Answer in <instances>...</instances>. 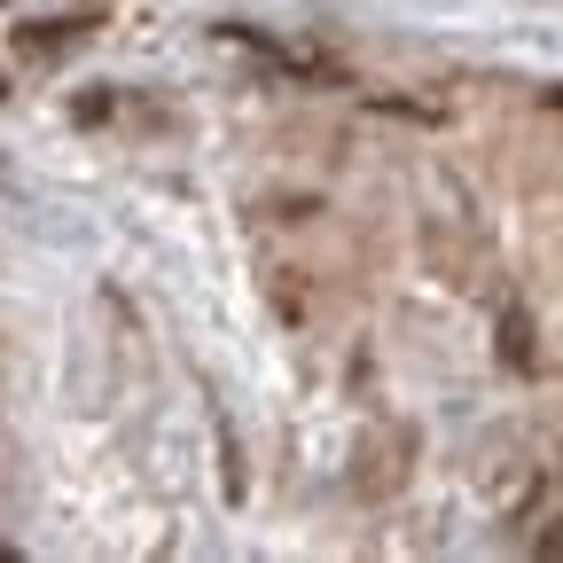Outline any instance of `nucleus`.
<instances>
[{
  "label": "nucleus",
  "mask_w": 563,
  "mask_h": 563,
  "mask_svg": "<svg viewBox=\"0 0 563 563\" xmlns=\"http://www.w3.org/2000/svg\"><path fill=\"white\" fill-rule=\"evenodd\" d=\"M501 361H509L517 376H532V329H525L517 306H501Z\"/></svg>",
  "instance_id": "f257e3e1"
}]
</instances>
